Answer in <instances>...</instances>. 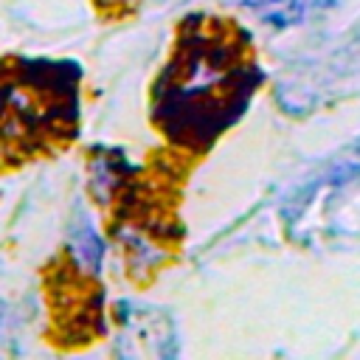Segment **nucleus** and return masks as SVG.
Listing matches in <instances>:
<instances>
[{
    "instance_id": "f257e3e1",
    "label": "nucleus",
    "mask_w": 360,
    "mask_h": 360,
    "mask_svg": "<svg viewBox=\"0 0 360 360\" xmlns=\"http://www.w3.org/2000/svg\"><path fill=\"white\" fill-rule=\"evenodd\" d=\"M70 253L76 259V264L87 273H98L101 267V259H104V242L98 239L96 228L90 222L79 225L73 233H70Z\"/></svg>"
}]
</instances>
